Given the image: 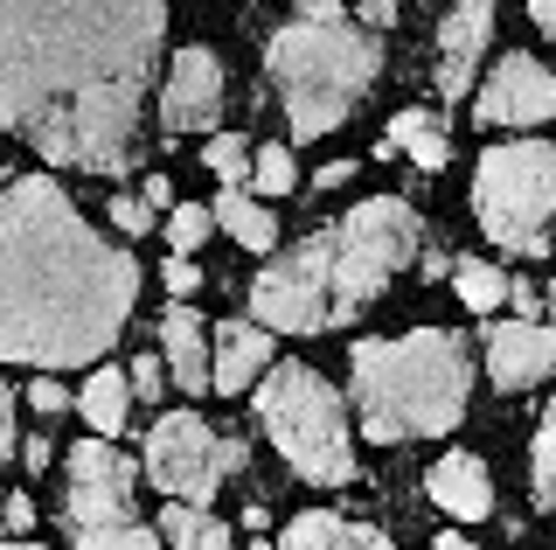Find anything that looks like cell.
Listing matches in <instances>:
<instances>
[{"label": "cell", "mask_w": 556, "mask_h": 550, "mask_svg": "<svg viewBox=\"0 0 556 550\" xmlns=\"http://www.w3.org/2000/svg\"><path fill=\"white\" fill-rule=\"evenodd\" d=\"M473 216L501 251L515 258H543L549 251V216H556V147L543 140H515L480 153L473 175Z\"/></svg>", "instance_id": "obj_7"}, {"label": "cell", "mask_w": 556, "mask_h": 550, "mask_svg": "<svg viewBox=\"0 0 556 550\" xmlns=\"http://www.w3.org/2000/svg\"><path fill=\"white\" fill-rule=\"evenodd\" d=\"M216 216H223V230H230L243 251H271L278 245V223L265 216V202L243 196V188H223V210Z\"/></svg>", "instance_id": "obj_20"}, {"label": "cell", "mask_w": 556, "mask_h": 550, "mask_svg": "<svg viewBox=\"0 0 556 550\" xmlns=\"http://www.w3.org/2000/svg\"><path fill=\"white\" fill-rule=\"evenodd\" d=\"M0 515H8V529H35V502H28V495H8Z\"/></svg>", "instance_id": "obj_33"}, {"label": "cell", "mask_w": 556, "mask_h": 550, "mask_svg": "<svg viewBox=\"0 0 556 550\" xmlns=\"http://www.w3.org/2000/svg\"><path fill=\"white\" fill-rule=\"evenodd\" d=\"M265 71L278 84V98H286L292 140H320L362 105L382 57L369 28L348 22L341 0H300V14L265 42Z\"/></svg>", "instance_id": "obj_5"}, {"label": "cell", "mask_w": 556, "mask_h": 550, "mask_svg": "<svg viewBox=\"0 0 556 550\" xmlns=\"http://www.w3.org/2000/svg\"><path fill=\"white\" fill-rule=\"evenodd\" d=\"M208 223H216L208 210H195V202H181V210L167 216V245H174V258H188V251H195L202 237H208Z\"/></svg>", "instance_id": "obj_27"}, {"label": "cell", "mask_w": 556, "mask_h": 550, "mask_svg": "<svg viewBox=\"0 0 556 550\" xmlns=\"http://www.w3.org/2000/svg\"><path fill=\"white\" fill-rule=\"evenodd\" d=\"M223 112V63L208 49H181L167 71V133H202Z\"/></svg>", "instance_id": "obj_13"}, {"label": "cell", "mask_w": 556, "mask_h": 550, "mask_svg": "<svg viewBox=\"0 0 556 550\" xmlns=\"http://www.w3.org/2000/svg\"><path fill=\"white\" fill-rule=\"evenodd\" d=\"M161 36V0H0V126L42 161L126 175Z\"/></svg>", "instance_id": "obj_1"}, {"label": "cell", "mask_w": 556, "mask_h": 550, "mask_svg": "<svg viewBox=\"0 0 556 550\" xmlns=\"http://www.w3.org/2000/svg\"><path fill=\"white\" fill-rule=\"evenodd\" d=\"M410 258H417V210L396 196H376L355 216H341L334 230L306 237L278 265L257 272L251 314H257V328H286V335L348 328Z\"/></svg>", "instance_id": "obj_3"}, {"label": "cell", "mask_w": 556, "mask_h": 550, "mask_svg": "<svg viewBox=\"0 0 556 550\" xmlns=\"http://www.w3.org/2000/svg\"><path fill=\"white\" fill-rule=\"evenodd\" d=\"M439 550H473V543H466V537H439Z\"/></svg>", "instance_id": "obj_39"}, {"label": "cell", "mask_w": 556, "mask_h": 550, "mask_svg": "<svg viewBox=\"0 0 556 550\" xmlns=\"http://www.w3.org/2000/svg\"><path fill=\"white\" fill-rule=\"evenodd\" d=\"M251 182H257V196H292V188H300V161H292L286 147H257Z\"/></svg>", "instance_id": "obj_23"}, {"label": "cell", "mask_w": 556, "mask_h": 550, "mask_svg": "<svg viewBox=\"0 0 556 550\" xmlns=\"http://www.w3.org/2000/svg\"><path fill=\"white\" fill-rule=\"evenodd\" d=\"M28 404H35V411H63V404H70V390L56 384V376H42V384H28Z\"/></svg>", "instance_id": "obj_31"}, {"label": "cell", "mask_w": 556, "mask_h": 550, "mask_svg": "<svg viewBox=\"0 0 556 550\" xmlns=\"http://www.w3.org/2000/svg\"><path fill=\"white\" fill-rule=\"evenodd\" d=\"M549 112H556V77L535 57H521V49L494 63V77H486L480 98H473L480 126H543Z\"/></svg>", "instance_id": "obj_10"}, {"label": "cell", "mask_w": 556, "mask_h": 550, "mask_svg": "<svg viewBox=\"0 0 556 550\" xmlns=\"http://www.w3.org/2000/svg\"><path fill=\"white\" fill-rule=\"evenodd\" d=\"M14 446H22V439H14V390L0 384V460H8Z\"/></svg>", "instance_id": "obj_32"}, {"label": "cell", "mask_w": 556, "mask_h": 550, "mask_svg": "<svg viewBox=\"0 0 556 550\" xmlns=\"http://www.w3.org/2000/svg\"><path fill=\"white\" fill-rule=\"evenodd\" d=\"M167 543L174 550H237L230 529H223L216 515H202L195 502H167Z\"/></svg>", "instance_id": "obj_21"}, {"label": "cell", "mask_w": 556, "mask_h": 550, "mask_svg": "<svg viewBox=\"0 0 556 550\" xmlns=\"http://www.w3.org/2000/svg\"><path fill=\"white\" fill-rule=\"evenodd\" d=\"M535 502L556 509V398L543 411V425H535Z\"/></svg>", "instance_id": "obj_24"}, {"label": "cell", "mask_w": 556, "mask_h": 550, "mask_svg": "<svg viewBox=\"0 0 556 550\" xmlns=\"http://www.w3.org/2000/svg\"><path fill=\"white\" fill-rule=\"evenodd\" d=\"M278 550H396V543L382 537V529H369V523H348V515L313 509V515H300V523L286 529Z\"/></svg>", "instance_id": "obj_17"}, {"label": "cell", "mask_w": 556, "mask_h": 550, "mask_svg": "<svg viewBox=\"0 0 556 550\" xmlns=\"http://www.w3.org/2000/svg\"><path fill=\"white\" fill-rule=\"evenodd\" d=\"M0 550H42V543H0Z\"/></svg>", "instance_id": "obj_40"}, {"label": "cell", "mask_w": 556, "mask_h": 550, "mask_svg": "<svg viewBox=\"0 0 556 550\" xmlns=\"http://www.w3.org/2000/svg\"><path fill=\"white\" fill-rule=\"evenodd\" d=\"M112 223H118L126 237H139V230H153V210H147L139 196H112Z\"/></svg>", "instance_id": "obj_29"}, {"label": "cell", "mask_w": 556, "mask_h": 550, "mask_svg": "<svg viewBox=\"0 0 556 550\" xmlns=\"http://www.w3.org/2000/svg\"><path fill=\"white\" fill-rule=\"evenodd\" d=\"M529 14H535V28H549V36H556V0H529Z\"/></svg>", "instance_id": "obj_38"}, {"label": "cell", "mask_w": 556, "mask_h": 550, "mask_svg": "<svg viewBox=\"0 0 556 550\" xmlns=\"http://www.w3.org/2000/svg\"><path fill=\"white\" fill-rule=\"evenodd\" d=\"M161 349H167V370L181 390H208V328L188 307H167L161 314Z\"/></svg>", "instance_id": "obj_16"}, {"label": "cell", "mask_w": 556, "mask_h": 550, "mask_svg": "<svg viewBox=\"0 0 556 550\" xmlns=\"http://www.w3.org/2000/svg\"><path fill=\"white\" fill-rule=\"evenodd\" d=\"M271 363V335L257 321H223L216 349H208V390H251V376Z\"/></svg>", "instance_id": "obj_14"}, {"label": "cell", "mask_w": 556, "mask_h": 550, "mask_svg": "<svg viewBox=\"0 0 556 550\" xmlns=\"http://www.w3.org/2000/svg\"><path fill=\"white\" fill-rule=\"evenodd\" d=\"M132 300L139 265L104 245L49 175L0 188V363H98Z\"/></svg>", "instance_id": "obj_2"}, {"label": "cell", "mask_w": 556, "mask_h": 550, "mask_svg": "<svg viewBox=\"0 0 556 550\" xmlns=\"http://www.w3.org/2000/svg\"><path fill=\"white\" fill-rule=\"evenodd\" d=\"M202 167H208L223 188H237L243 175H251V147H243L237 133H216V140H208V153H202Z\"/></svg>", "instance_id": "obj_25"}, {"label": "cell", "mask_w": 556, "mask_h": 550, "mask_svg": "<svg viewBox=\"0 0 556 550\" xmlns=\"http://www.w3.org/2000/svg\"><path fill=\"white\" fill-rule=\"evenodd\" d=\"M243 460L251 453H243L237 439H216L195 411H167L147 433V474L161 480L167 495H181V502H208V495L223 488V474H237Z\"/></svg>", "instance_id": "obj_8"}, {"label": "cell", "mask_w": 556, "mask_h": 550, "mask_svg": "<svg viewBox=\"0 0 556 550\" xmlns=\"http://www.w3.org/2000/svg\"><path fill=\"white\" fill-rule=\"evenodd\" d=\"M431 502L452 509L459 523H480V515H494V480L473 453H445L439 467H431Z\"/></svg>", "instance_id": "obj_15"}, {"label": "cell", "mask_w": 556, "mask_h": 550, "mask_svg": "<svg viewBox=\"0 0 556 550\" xmlns=\"http://www.w3.org/2000/svg\"><path fill=\"white\" fill-rule=\"evenodd\" d=\"M382 153H410L425 175H439V167L452 161V133L439 112H396L390 133H382Z\"/></svg>", "instance_id": "obj_18"}, {"label": "cell", "mask_w": 556, "mask_h": 550, "mask_svg": "<svg viewBox=\"0 0 556 550\" xmlns=\"http://www.w3.org/2000/svg\"><path fill=\"white\" fill-rule=\"evenodd\" d=\"M348 175H355V167H348V161H334V167H320V175H313V188H327V196H334V188H341Z\"/></svg>", "instance_id": "obj_36"}, {"label": "cell", "mask_w": 556, "mask_h": 550, "mask_svg": "<svg viewBox=\"0 0 556 550\" xmlns=\"http://www.w3.org/2000/svg\"><path fill=\"white\" fill-rule=\"evenodd\" d=\"M257 418H265L271 446L286 453V467L313 480V488H348L355 480V446H348L341 398L327 390V376L306 363H278L257 390Z\"/></svg>", "instance_id": "obj_6"}, {"label": "cell", "mask_w": 556, "mask_h": 550, "mask_svg": "<svg viewBox=\"0 0 556 550\" xmlns=\"http://www.w3.org/2000/svg\"><path fill=\"white\" fill-rule=\"evenodd\" d=\"M77 550H161V537L139 523H104V529H77Z\"/></svg>", "instance_id": "obj_26"}, {"label": "cell", "mask_w": 556, "mask_h": 550, "mask_svg": "<svg viewBox=\"0 0 556 550\" xmlns=\"http://www.w3.org/2000/svg\"><path fill=\"white\" fill-rule=\"evenodd\" d=\"M126 384H132V398H167V370H161V355H139V363H132V376H126Z\"/></svg>", "instance_id": "obj_28"}, {"label": "cell", "mask_w": 556, "mask_h": 550, "mask_svg": "<svg viewBox=\"0 0 556 550\" xmlns=\"http://www.w3.org/2000/svg\"><path fill=\"white\" fill-rule=\"evenodd\" d=\"M396 22V0H362V28H390Z\"/></svg>", "instance_id": "obj_34"}, {"label": "cell", "mask_w": 556, "mask_h": 550, "mask_svg": "<svg viewBox=\"0 0 556 550\" xmlns=\"http://www.w3.org/2000/svg\"><path fill=\"white\" fill-rule=\"evenodd\" d=\"M486 370H494L501 390H529L543 384V376H556V328L549 321H501L494 335H486Z\"/></svg>", "instance_id": "obj_11"}, {"label": "cell", "mask_w": 556, "mask_h": 550, "mask_svg": "<svg viewBox=\"0 0 556 550\" xmlns=\"http://www.w3.org/2000/svg\"><path fill=\"white\" fill-rule=\"evenodd\" d=\"M452 286H459V300L473 307V314H494L501 293H508V279H501L486 258H459V265H452Z\"/></svg>", "instance_id": "obj_22"}, {"label": "cell", "mask_w": 556, "mask_h": 550, "mask_svg": "<svg viewBox=\"0 0 556 550\" xmlns=\"http://www.w3.org/2000/svg\"><path fill=\"white\" fill-rule=\"evenodd\" d=\"M486 36H494V0H459L439 22V91L445 98L473 91V63L486 57Z\"/></svg>", "instance_id": "obj_12"}, {"label": "cell", "mask_w": 556, "mask_h": 550, "mask_svg": "<svg viewBox=\"0 0 556 550\" xmlns=\"http://www.w3.org/2000/svg\"><path fill=\"white\" fill-rule=\"evenodd\" d=\"M508 300L521 307V314H535V307H543V293H535V286H529V279H508Z\"/></svg>", "instance_id": "obj_35"}, {"label": "cell", "mask_w": 556, "mask_h": 550, "mask_svg": "<svg viewBox=\"0 0 556 550\" xmlns=\"http://www.w3.org/2000/svg\"><path fill=\"white\" fill-rule=\"evenodd\" d=\"M22 460H28V474H42L49 467V439H22Z\"/></svg>", "instance_id": "obj_37"}, {"label": "cell", "mask_w": 556, "mask_h": 550, "mask_svg": "<svg viewBox=\"0 0 556 550\" xmlns=\"http://www.w3.org/2000/svg\"><path fill=\"white\" fill-rule=\"evenodd\" d=\"M195 286H202V272L188 265V258H167V293H174V300H188Z\"/></svg>", "instance_id": "obj_30"}, {"label": "cell", "mask_w": 556, "mask_h": 550, "mask_svg": "<svg viewBox=\"0 0 556 550\" xmlns=\"http://www.w3.org/2000/svg\"><path fill=\"white\" fill-rule=\"evenodd\" d=\"M132 460L118 446H77L70 453V529H104V523H132Z\"/></svg>", "instance_id": "obj_9"}, {"label": "cell", "mask_w": 556, "mask_h": 550, "mask_svg": "<svg viewBox=\"0 0 556 550\" xmlns=\"http://www.w3.org/2000/svg\"><path fill=\"white\" fill-rule=\"evenodd\" d=\"M473 355L452 328H417L355 349V411L369 439H439L466 418Z\"/></svg>", "instance_id": "obj_4"}, {"label": "cell", "mask_w": 556, "mask_h": 550, "mask_svg": "<svg viewBox=\"0 0 556 550\" xmlns=\"http://www.w3.org/2000/svg\"><path fill=\"white\" fill-rule=\"evenodd\" d=\"M251 550H271V543H251Z\"/></svg>", "instance_id": "obj_41"}, {"label": "cell", "mask_w": 556, "mask_h": 550, "mask_svg": "<svg viewBox=\"0 0 556 550\" xmlns=\"http://www.w3.org/2000/svg\"><path fill=\"white\" fill-rule=\"evenodd\" d=\"M77 411L91 418V433H98V439H118V425H126V411H132V384H126L118 370H98L91 384H84Z\"/></svg>", "instance_id": "obj_19"}]
</instances>
